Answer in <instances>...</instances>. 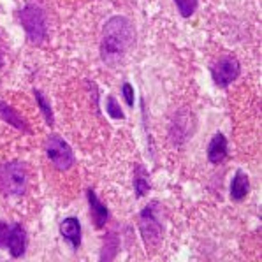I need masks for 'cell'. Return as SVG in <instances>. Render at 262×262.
<instances>
[{"mask_svg":"<svg viewBox=\"0 0 262 262\" xmlns=\"http://www.w3.org/2000/svg\"><path fill=\"white\" fill-rule=\"evenodd\" d=\"M134 44V28L123 16H113L102 30V58L107 63H116Z\"/></svg>","mask_w":262,"mask_h":262,"instance_id":"1","label":"cell"},{"mask_svg":"<svg viewBox=\"0 0 262 262\" xmlns=\"http://www.w3.org/2000/svg\"><path fill=\"white\" fill-rule=\"evenodd\" d=\"M27 187L25 167L19 162H6L0 166V190L6 195H21Z\"/></svg>","mask_w":262,"mask_h":262,"instance_id":"2","label":"cell"},{"mask_svg":"<svg viewBox=\"0 0 262 262\" xmlns=\"http://www.w3.org/2000/svg\"><path fill=\"white\" fill-rule=\"evenodd\" d=\"M139 231L146 247H157L162 239V222L159 219V208L157 203H151L141 211Z\"/></svg>","mask_w":262,"mask_h":262,"instance_id":"3","label":"cell"},{"mask_svg":"<svg viewBox=\"0 0 262 262\" xmlns=\"http://www.w3.org/2000/svg\"><path fill=\"white\" fill-rule=\"evenodd\" d=\"M19 21L32 42H41L46 37V18L41 7L27 6L19 13Z\"/></svg>","mask_w":262,"mask_h":262,"instance_id":"4","label":"cell"},{"mask_svg":"<svg viewBox=\"0 0 262 262\" xmlns=\"http://www.w3.org/2000/svg\"><path fill=\"white\" fill-rule=\"evenodd\" d=\"M46 155L50 162L58 169V171H67L74 164V153H72L71 146L66 143L60 136H50L46 143Z\"/></svg>","mask_w":262,"mask_h":262,"instance_id":"5","label":"cell"},{"mask_svg":"<svg viewBox=\"0 0 262 262\" xmlns=\"http://www.w3.org/2000/svg\"><path fill=\"white\" fill-rule=\"evenodd\" d=\"M241 72V66L236 58L232 56H225V58H220L215 66L211 67V76L213 81H215L216 86L225 88L229 86L234 79L239 76Z\"/></svg>","mask_w":262,"mask_h":262,"instance_id":"6","label":"cell"},{"mask_svg":"<svg viewBox=\"0 0 262 262\" xmlns=\"http://www.w3.org/2000/svg\"><path fill=\"white\" fill-rule=\"evenodd\" d=\"M6 245L9 248V253L13 257H21L25 253L27 248V234H25V229L21 225L14 224L9 227V232H7V239Z\"/></svg>","mask_w":262,"mask_h":262,"instance_id":"7","label":"cell"},{"mask_svg":"<svg viewBox=\"0 0 262 262\" xmlns=\"http://www.w3.org/2000/svg\"><path fill=\"white\" fill-rule=\"evenodd\" d=\"M60 234L72 248H79V245H81V224H79V220L74 216L66 219L60 224Z\"/></svg>","mask_w":262,"mask_h":262,"instance_id":"8","label":"cell"},{"mask_svg":"<svg viewBox=\"0 0 262 262\" xmlns=\"http://www.w3.org/2000/svg\"><path fill=\"white\" fill-rule=\"evenodd\" d=\"M86 197H88V204H90V215L94 219V224L97 229H102L106 225L107 219H110V211H107L106 204L100 203V199L97 197V193L92 190L86 192Z\"/></svg>","mask_w":262,"mask_h":262,"instance_id":"9","label":"cell"},{"mask_svg":"<svg viewBox=\"0 0 262 262\" xmlns=\"http://www.w3.org/2000/svg\"><path fill=\"white\" fill-rule=\"evenodd\" d=\"M227 157V139L224 138V134H215L208 146V159L211 164H220L222 160Z\"/></svg>","mask_w":262,"mask_h":262,"instance_id":"10","label":"cell"},{"mask_svg":"<svg viewBox=\"0 0 262 262\" xmlns=\"http://www.w3.org/2000/svg\"><path fill=\"white\" fill-rule=\"evenodd\" d=\"M250 190V181L248 176L243 171H237L234 178L231 181V199L232 201H243L248 195Z\"/></svg>","mask_w":262,"mask_h":262,"instance_id":"11","label":"cell"},{"mask_svg":"<svg viewBox=\"0 0 262 262\" xmlns=\"http://www.w3.org/2000/svg\"><path fill=\"white\" fill-rule=\"evenodd\" d=\"M0 116H2V120H6L7 123L13 125V127L25 130V123H23L21 116H19L11 106H7L6 102H0Z\"/></svg>","mask_w":262,"mask_h":262,"instance_id":"12","label":"cell"},{"mask_svg":"<svg viewBox=\"0 0 262 262\" xmlns=\"http://www.w3.org/2000/svg\"><path fill=\"white\" fill-rule=\"evenodd\" d=\"M116 250H118V237H116L115 232H110V234L104 237V250H102V255H100V260L115 259Z\"/></svg>","mask_w":262,"mask_h":262,"instance_id":"13","label":"cell"},{"mask_svg":"<svg viewBox=\"0 0 262 262\" xmlns=\"http://www.w3.org/2000/svg\"><path fill=\"white\" fill-rule=\"evenodd\" d=\"M134 188H136V195L143 197L144 193L150 190V183L146 180V172L143 167H138V174L134 176Z\"/></svg>","mask_w":262,"mask_h":262,"instance_id":"14","label":"cell"},{"mask_svg":"<svg viewBox=\"0 0 262 262\" xmlns=\"http://www.w3.org/2000/svg\"><path fill=\"white\" fill-rule=\"evenodd\" d=\"M34 95H35V100H37L39 107H41L44 118H46L48 125H53V111H51V107H50V104H48V100L44 99V95H42L39 90H35V92H34Z\"/></svg>","mask_w":262,"mask_h":262,"instance_id":"15","label":"cell"},{"mask_svg":"<svg viewBox=\"0 0 262 262\" xmlns=\"http://www.w3.org/2000/svg\"><path fill=\"white\" fill-rule=\"evenodd\" d=\"M106 113L111 116L113 120H125L122 107H120V104L116 102L115 97H107L106 99Z\"/></svg>","mask_w":262,"mask_h":262,"instance_id":"16","label":"cell"},{"mask_svg":"<svg viewBox=\"0 0 262 262\" xmlns=\"http://www.w3.org/2000/svg\"><path fill=\"white\" fill-rule=\"evenodd\" d=\"M174 4L183 18H190L197 9V0H174Z\"/></svg>","mask_w":262,"mask_h":262,"instance_id":"17","label":"cell"},{"mask_svg":"<svg viewBox=\"0 0 262 262\" xmlns=\"http://www.w3.org/2000/svg\"><path fill=\"white\" fill-rule=\"evenodd\" d=\"M122 94L125 97V102H127V106H134V88H132L130 83H123L122 86Z\"/></svg>","mask_w":262,"mask_h":262,"instance_id":"18","label":"cell"},{"mask_svg":"<svg viewBox=\"0 0 262 262\" xmlns=\"http://www.w3.org/2000/svg\"><path fill=\"white\" fill-rule=\"evenodd\" d=\"M7 232H9V225H6V224H2V222H0V247H2V245H6Z\"/></svg>","mask_w":262,"mask_h":262,"instance_id":"19","label":"cell"}]
</instances>
